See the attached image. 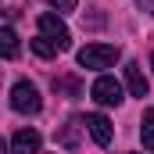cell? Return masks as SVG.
<instances>
[{
  "instance_id": "obj_1",
  "label": "cell",
  "mask_w": 154,
  "mask_h": 154,
  "mask_svg": "<svg viewBox=\"0 0 154 154\" xmlns=\"http://www.w3.org/2000/svg\"><path fill=\"white\" fill-rule=\"evenodd\" d=\"M118 57H122V50L111 47V43H90V47L79 50V65L82 68H111Z\"/></svg>"
},
{
  "instance_id": "obj_2",
  "label": "cell",
  "mask_w": 154,
  "mask_h": 154,
  "mask_svg": "<svg viewBox=\"0 0 154 154\" xmlns=\"http://www.w3.org/2000/svg\"><path fill=\"white\" fill-rule=\"evenodd\" d=\"M11 108L18 111V115H39V108H43V100H39V90L32 82H14L11 86Z\"/></svg>"
},
{
  "instance_id": "obj_3",
  "label": "cell",
  "mask_w": 154,
  "mask_h": 154,
  "mask_svg": "<svg viewBox=\"0 0 154 154\" xmlns=\"http://www.w3.org/2000/svg\"><path fill=\"white\" fill-rule=\"evenodd\" d=\"M90 97L100 104V108H118L125 97H122V82L118 79H111V75H100L93 86H90Z\"/></svg>"
},
{
  "instance_id": "obj_4",
  "label": "cell",
  "mask_w": 154,
  "mask_h": 154,
  "mask_svg": "<svg viewBox=\"0 0 154 154\" xmlns=\"http://www.w3.org/2000/svg\"><path fill=\"white\" fill-rule=\"evenodd\" d=\"M39 36H47L57 50H68L72 47V32H68V25L57 14H39Z\"/></svg>"
},
{
  "instance_id": "obj_5",
  "label": "cell",
  "mask_w": 154,
  "mask_h": 154,
  "mask_svg": "<svg viewBox=\"0 0 154 154\" xmlns=\"http://www.w3.org/2000/svg\"><path fill=\"white\" fill-rule=\"evenodd\" d=\"M39 133L36 129H18L11 136V154H39Z\"/></svg>"
},
{
  "instance_id": "obj_6",
  "label": "cell",
  "mask_w": 154,
  "mask_h": 154,
  "mask_svg": "<svg viewBox=\"0 0 154 154\" xmlns=\"http://www.w3.org/2000/svg\"><path fill=\"white\" fill-rule=\"evenodd\" d=\"M125 86H129V93H133V97H140V100L147 97V75H143V68H140L136 61H129V65H125Z\"/></svg>"
},
{
  "instance_id": "obj_7",
  "label": "cell",
  "mask_w": 154,
  "mask_h": 154,
  "mask_svg": "<svg viewBox=\"0 0 154 154\" xmlns=\"http://www.w3.org/2000/svg\"><path fill=\"white\" fill-rule=\"evenodd\" d=\"M86 129H90L93 143H100V147L111 143V122H108L104 115H90V118H86Z\"/></svg>"
},
{
  "instance_id": "obj_8",
  "label": "cell",
  "mask_w": 154,
  "mask_h": 154,
  "mask_svg": "<svg viewBox=\"0 0 154 154\" xmlns=\"http://www.w3.org/2000/svg\"><path fill=\"white\" fill-rule=\"evenodd\" d=\"M140 140H143V151H154V108L143 111V122H140Z\"/></svg>"
},
{
  "instance_id": "obj_9",
  "label": "cell",
  "mask_w": 154,
  "mask_h": 154,
  "mask_svg": "<svg viewBox=\"0 0 154 154\" xmlns=\"http://www.w3.org/2000/svg\"><path fill=\"white\" fill-rule=\"evenodd\" d=\"M0 50H4V57H14V54H18V36H14L11 25L0 29Z\"/></svg>"
},
{
  "instance_id": "obj_10",
  "label": "cell",
  "mask_w": 154,
  "mask_h": 154,
  "mask_svg": "<svg viewBox=\"0 0 154 154\" xmlns=\"http://www.w3.org/2000/svg\"><path fill=\"white\" fill-rule=\"evenodd\" d=\"M32 50H36L39 57H54V54H57V47H54L47 36H36V39H32Z\"/></svg>"
},
{
  "instance_id": "obj_11",
  "label": "cell",
  "mask_w": 154,
  "mask_h": 154,
  "mask_svg": "<svg viewBox=\"0 0 154 154\" xmlns=\"http://www.w3.org/2000/svg\"><path fill=\"white\" fill-rule=\"evenodd\" d=\"M54 11H75V0H50Z\"/></svg>"
},
{
  "instance_id": "obj_12",
  "label": "cell",
  "mask_w": 154,
  "mask_h": 154,
  "mask_svg": "<svg viewBox=\"0 0 154 154\" xmlns=\"http://www.w3.org/2000/svg\"><path fill=\"white\" fill-rule=\"evenodd\" d=\"M136 7H140V11H147V14H154V0H136Z\"/></svg>"
},
{
  "instance_id": "obj_13",
  "label": "cell",
  "mask_w": 154,
  "mask_h": 154,
  "mask_svg": "<svg viewBox=\"0 0 154 154\" xmlns=\"http://www.w3.org/2000/svg\"><path fill=\"white\" fill-rule=\"evenodd\" d=\"M151 65H154V54H151Z\"/></svg>"
}]
</instances>
